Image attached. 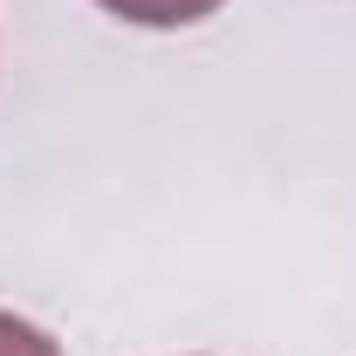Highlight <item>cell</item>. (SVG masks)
Masks as SVG:
<instances>
[{"mask_svg":"<svg viewBox=\"0 0 356 356\" xmlns=\"http://www.w3.org/2000/svg\"><path fill=\"white\" fill-rule=\"evenodd\" d=\"M0 356H62V343H55L48 329H35V322H21V315L0 309Z\"/></svg>","mask_w":356,"mask_h":356,"instance_id":"7a4b0ae2","label":"cell"},{"mask_svg":"<svg viewBox=\"0 0 356 356\" xmlns=\"http://www.w3.org/2000/svg\"><path fill=\"white\" fill-rule=\"evenodd\" d=\"M103 7L137 21V28H185V21H206L220 0H103Z\"/></svg>","mask_w":356,"mask_h":356,"instance_id":"6da1fadb","label":"cell"}]
</instances>
